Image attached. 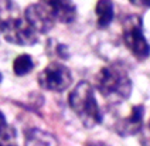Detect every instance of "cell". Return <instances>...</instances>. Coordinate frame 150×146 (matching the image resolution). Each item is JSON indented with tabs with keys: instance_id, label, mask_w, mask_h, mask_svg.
I'll use <instances>...</instances> for the list:
<instances>
[{
	"instance_id": "14",
	"label": "cell",
	"mask_w": 150,
	"mask_h": 146,
	"mask_svg": "<svg viewBox=\"0 0 150 146\" xmlns=\"http://www.w3.org/2000/svg\"><path fill=\"white\" fill-rule=\"evenodd\" d=\"M11 9V0H0V18L4 20V17L10 13Z\"/></svg>"
},
{
	"instance_id": "9",
	"label": "cell",
	"mask_w": 150,
	"mask_h": 146,
	"mask_svg": "<svg viewBox=\"0 0 150 146\" xmlns=\"http://www.w3.org/2000/svg\"><path fill=\"white\" fill-rule=\"evenodd\" d=\"M24 146H58V142L50 132L33 128L25 132Z\"/></svg>"
},
{
	"instance_id": "8",
	"label": "cell",
	"mask_w": 150,
	"mask_h": 146,
	"mask_svg": "<svg viewBox=\"0 0 150 146\" xmlns=\"http://www.w3.org/2000/svg\"><path fill=\"white\" fill-rule=\"evenodd\" d=\"M41 3L50 10L55 21L71 24L76 18V6L72 0H41Z\"/></svg>"
},
{
	"instance_id": "18",
	"label": "cell",
	"mask_w": 150,
	"mask_h": 146,
	"mask_svg": "<svg viewBox=\"0 0 150 146\" xmlns=\"http://www.w3.org/2000/svg\"><path fill=\"white\" fill-rule=\"evenodd\" d=\"M0 82H1V72H0Z\"/></svg>"
},
{
	"instance_id": "16",
	"label": "cell",
	"mask_w": 150,
	"mask_h": 146,
	"mask_svg": "<svg viewBox=\"0 0 150 146\" xmlns=\"http://www.w3.org/2000/svg\"><path fill=\"white\" fill-rule=\"evenodd\" d=\"M129 1L137 7H150V0H129Z\"/></svg>"
},
{
	"instance_id": "11",
	"label": "cell",
	"mask_w": 150,
	"mask_h": 146,
	"mask_svg": "<svg viewBox=\"0 0 150 146\" xmlns=\"http://www.w3.org/2000/svg\"><path fill=\"white\" fill-rule=\"evenodd\" d=\"M34 69V60L30 54H20L13 61V72L17 77H24Z\"/></svg>"
},
{
	"instance_id": "6",
	"label": "cell",
	"mask_w": 150,
	"mask_h": 146,
	"mask_svg": "<svg viewBox=\"0 0 150 146\" xmlns=\"http://www.w3.org/2000/svg\"><path fill=\"white\" fill-rule=\"evenodd\" d=\"M24 20L37 34L48 33L55 24V20L42 3H33L24 10Z\"/></svg>"
},
{
	"instance_id": "2",
	"label": "cell",
	"mask_w": 150,
	"mask_h": 146,
	"mask_svg": "<svg viewBox=\"0 0 150 146\" xmlns=\"http://www.w3.org/2000/svg\"><path fill=\"white\" fill-rule=\"evenodd\" d=\"M68 105L85 128L91 129L102 122V112L98 105L95 89L88 81H81L68 95Z\"/></svg>"
},
{
	"instance_id": "7",
	"label": "cell",
	"mask_w": 150,
	"mask_h": 146,
	"mask_svg": "<svg viewBox=\"0 0 150 146\" xmlns=\"http://www.w3.org/2000/svg\"><path fill=\"white\" fill-rule=\"evenodd\" d=\"M143 118H144V106L143 105H134L127 116L119 119L115 123L116 133L123 137L137 135L143 128Z\"/></svg>"
},
{
	"instance_id": "13",
	"label": "cell",
	"mask_w": 150,
	"mask_h": 146,
	"mask_svg": "<svg viewBox=\"0 0 150 146\" xmlns=\"http://www.w3.org/2000/svg\"><path fill=\"white\" fill-rule=\"evenodd\" d=\"M54 44H50L52 47V51L51 54H54L55 57H59V58H68V52H67V47L61 43H55L52 41Z\"/></svg>"
},
{
	"instance_id": "3",
	"label": "cell",
	"mask_w": 150,
	"mask_h": 146,
	"mask_svg": "<svg viewBox=\"0 0 150 146\" xmlns=\"http://www.w3.org/2000/svg\"><path fill=\"white\" fill-rule=\"evenodd\" d=\"M122 38L126 48L137 60H146L150 55V44L143 34V20L137 14H129L122 23Z\"/></svg>"
},
{
	"instance_id": "1",
	"label": "cell",
	"mask_w": 150,
	"mask_h": 146,
	"mask_svg": "<svg viewBox=\"0 0 150 146\" xmlns=\"http://www.w3.org/2000/svg\"><path fill=\"white\" fill-rule=\"evenodd\" d=\"M95 82L99 94L108 102H123L132 94V79L127 71L117 64L102 67L96 74Z\"/></svg>"
},
{
	"instance_id": "5",
	"label": "cell",
	"mask_w": 150,
	"mask_h": 146,
	"mask_svg": "<svg viewBox=\"0 0 150 146\" xmlns=\"http://www.w3.org/2000/svg\"><path fill=\"white\" fill-rule=\"evenodd\" d=\"M38 85L45 91L62 92L72 84V74L68 67L58 61L50 62L37 77Z\"/></svg>"
},
{
	"instance_id": "15",
	"label": "cell",
	"mask_w": 150,
	"mask_h": 146,
	"mask_svg": "<svg viewBox=\"0 0 150 146\" xmlns=\"http://www.w3.org/2000/svg\"><path fill=\"white\" fill-rule=\"evenodd\" d=\"M8 128L7 125V120H6V116H4V113L0 111V136L6 132V129Z\"/></svg>"
},
{
	"instance_id": "17",
	"label": "cell",
	"mask_w": 150,
	"mask_h": 146,
	"mask_svg": "<svg viewBox=\"0 0 150 146\" xmlns=\"http://www.w3.org/2000/svg\"><path fill=\"white\" fill-rule=\"evenodd\" d=\"M85 146H108V145L100 142V140H91V142H86Z\"/></svg>"
},
{
	"instance_id": "4",
	"label": "cell",
	"mask_w": 150,
	"mask_h": 146,
	"mask_svg": "<svg viewBox=\"0 0 150 146\" xmlns=\"http://www.w3.org/2000/svg\"><path fill=\"white\" fill-rule=\"evenodd\" d=\"M0 34L4 40L14 45H34L38 41V34L25 23L24 18L7 17L0 21Z\"/></svg>"
},
{
	"instance_id": "12",
	"label": "cell",
	"mask_w": 150,
	"mask_h": 146,
	"mask_svg": "<svg viewBox=\"0 0 150 146\" xmlns=\"http://www.w3.org/2000/svg\"><path fill=\"white\" fill-rule=\"evenodd\" d=\"M0 146H17L16 143V132L11 126L6 129V132L0 136Z\"/></svg>"
},
{
	"instance_id": "10",
	"label": "cell",
	"mask_w": 150,
	"mask_h": 146,
	"mask_svg": "<svg viewBox=\"0 0 150 146\" xmlns=\"http://www.w3.org/2000/svg\"><path fill=\"white\" fill-rule=\"evenodd\" d=\"M96 26L99 28H106L110 26L115 17V6L112 0H98L95 4Z\"/></svg>"
},
{
	"instance_id": "19",
	"label": "cell",
	"mask_w": 150,
	"mask_h": 146,
	"mask_svg": "<svg viewBox=\"0 0 150 146\" xmlns=\"http://www.w3.org/2000/svg\"><path fill=\"white\" fill-rule=\"evenodd\" d=\"M149 128H150V122H149Z\"/></svg>"
}]
</instances>
